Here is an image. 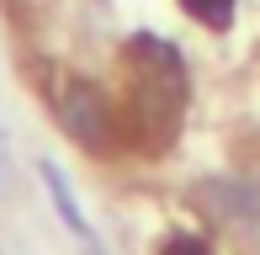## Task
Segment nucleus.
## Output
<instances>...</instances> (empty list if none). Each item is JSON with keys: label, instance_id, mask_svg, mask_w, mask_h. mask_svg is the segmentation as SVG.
Segmentation results:
<instances>
[{"label": "nucleus", "instance_id": "4", "mask_svg": "<svg viewBox=\"0 0 260 255\" xmlns=\"http://www.w3.org/2000/svg\"><path fill=\"white\" fill-rule=\"evenodd\" d=\"M16 149H11V133H6V122H0V197H16Z\"/></svg>", "mask_w": 260, "mask_h": 255}, {"label": "nucleus", "instance_id": "5", "mask_svg": "<svg viewBox=\"0 0 260 255\" xmlns=\"http://www.w3.org/2000/svg\"><path fill=\"white\" fill-rule=\"evenodd\" d=\"M159 255H212V250H207V239H197V234H170L159 245Z\"/></svg>", "mask_w": 260, "mask_h": 255}, {"label": "nucleus", "instance_id": "3", "mask_svg": "<svg viewBox=\"0 0 260 255\" xmlns=\"http://www.w3.org/2000/svg\"><path fill=\"white\" fill-rule=\"evenodd\" d=\"M181 6L186 21H197L202 32H234V21H239V0H175Z\"/></svg>", "mask_w": 260, "mask_h": 255}, {"label": "nucleus", "instance_id": "1", "mask_svg": "<svg viewBox=\"0 0 260 255\" xmlns=\"http://www.w3.org/2000/svg\"><path fill=\"white\" fill-rule=\"evenodd\" d=\"M53 117L80 149H106L122 133L117 128V96H106L96 80H80V75H64L53 85Z\"/></svg>", "mask_w": 260, "mask_h": 255}, {"label": "nucleus", "instance_id": "2", "mask_svg": "<svg viewBox=\"0 0 260 255\" xmlns=\"http://www.w3.org/2000/svg\"><path fill=\"white\" fill-rule=\"evenodd\" d=\"M43 186H48V197H53V207H58V218H64L69 234L85 239L90 250H101V239H96V229H90V218L80 213V202H75V186H69V176L53 165V160H43Z\"/></svg>", "mask_w": 260, "mask_h": 255}]
</instances>
